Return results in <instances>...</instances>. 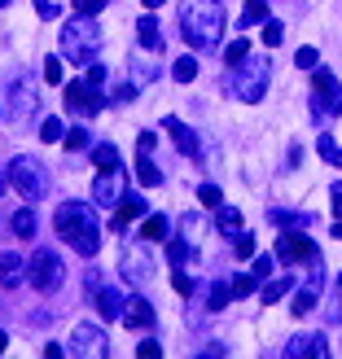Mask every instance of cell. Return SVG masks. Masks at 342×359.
I'll return each instance as SVG.
<instances>
[{
	"mask_svg": "<svg viewBox=\"0 0 342 359\" xmlns=\"http://www.w3.org/2000/svg\"><path fill=\"white\" fill-rule=\"evenodd\" d=\"M35 13H40L44 22H53V18L62 13V5H58V0H35Z\"/></svg>",
	"mask_w": 342,
	"mask_h": 359,
	"instance_id": "43",
	"label": "cell"
},
{
	"mask_svg": "<svg viewBox=\"0 0 342 359\" xmlns=\"http://www.w3.org/2000/svg\"><path fill=\"white\" fill-rule=\"evenodd\" d=\"M62 276H66V267H62V259L53 255V250H35V255H31V263H27V280H31L40 294H53V290L62 285Z\"/></svg>",
	"mask_w": 342,
	"mask_h": 359,
	"instance_id": "6",
	"label": "cell"
},
{
	"mask_svg": "<svg viewBox=\"0 0 342 359\" xmlns=\"http://www.w3.org/2000/svg\"><path fill=\"white\" fill-rule=\"evenodd\" d=\"M40 140L44 145H53V140H66V128H62V118H40Z\"/></svg>",
	"mask_w": 342,
	"mask_h": 359,
	"instance_id": "28",
	"label": "cell"
},
{
	"mask_svg": "<svg viewBox=\"0 0 342 359\" xmlns=\"http://www.w3.org/2000/svg\"><path fill=\"white\" fill-rule=\"evenodd\" d=\"M259 22H268V0H246L242 27H259Z\"/></svg>",
	"mask_w": 342,
	"mask_h": 359,
	"instance_id": "25",
	"label": "cell"
},
{
	"mask_svg": "<svg viewBox=\"0 0 342 359\" xmlns=\"http://www.w3.org/2000/svg\"><path fill=\"white\" fill-rule=\"evenodd\" d=\"M202 355H206V359H215V355H224V346H220V342H206V346H202Z\"/></svg>",
	"mask_w": 342,
	"mask_h": 359,
	"instance_id": "53",
	"label": "cell"
},
{
	"mask_svg": "<svg viewBox=\"0 0 342 359\" xmlns=\"http://www.w3.org/2000/svg\"><path fill=\"white\" fill-rule=\"evenodd\" d=\"M215 228H220L224 237H228V232L237 237V232H242V215L232 210V206H215Z\"/></svg>",
	"mask_w": 342,
	"mask_h": 359,
	"instance_id": "22",
	"label": "cell"
},
{
	"mask_svg": "<svg viewBox=\"0 0 342 359\" xmlns=\"http://www.w3.org/2000/svg\"><path fill=\"white\" fill-rule=\"evenodd\" d=\"M338 290H342V276H338Z\"/></svg>",
	"mask_w": 342,
	"mask_h": 359,
	"instance_id": "59",
	"label": "cell"
},
{
	"mask_svg": "<svg viewBox=\"0 0 342 359\" xmlns=\"http://www.w3.org/2000/svg\"><path fill=\"white\" fill-rule=\"evenodd\" d=\"M312 105H316V118L325 114H342V83L329 75V70H312Z\"/></svg>",
	"mask_w": 342,
	"mask_h": 359,
	"instance_id": "9",
	"label": "cell"
},
{
	"mask_svg": "<svg viewBox=\"0 0 342 359\" xmlns=\"http://www.w3.org/2000/svg\"><path fill=\"white\" fill-rule=\"evenodd\" d=\"M268 75H272L268 57H246V62H237V66H228V88H232V97H242V101H263Z\"/></svg>",
	"mask_w": 342,
	"mask_h": 359,
	"instance_id": "4",
	"label": "cell"
},
{
	"mask_svg": "<svg viewBox=\"0 0 342 359\" xmlns=\"http://www.w3.org/2000/svg\"><path fill=\"white\" fill-rule=\"evenodd\" d=\"M163 128L171 132V140H176V149L185 154V158H197V154H202V145H197V132L189 128V123H180V118H163Z\"/></svg>",
	"mask_w": 342,
	"mask_h": 359,
	"instance_id": "15",
	"label": "cell"
},
{
	"mask_svg": "<svg viewBox=\"0 0 342 359\" xmlns=\"http://www.w3.org/2000/svg\"><path fill=\"white\" fill-rule=\"evenodd\" d=\"M136 180L145 189H154V184H163V171L154 167V149H136Z\"/></svg>",
	"mask_w": 342,
	"mask_h": 359,
	"instance_id": "18",
	"label": "cell"
},
{
	"mask_svg": "<svg viewBox=\"0 0 342 359\" xmlns=\"http://www.w3.org/2000/svg\"><path fill=\"white\" fill-rule=\"evenodd\" d=\"M136 40H140L145 53H163V31H158L154 18H140V22H136Z\"/></svg>",
	"mask_w": 342,
	"mask_h": 359,
	"instance_id": "19",
	"label": "cell"
},
{
	"mask_svg": "<svg viewBox=\"0 0 342 359\" xmlns=\"http://www.w3.org/2000/svg\"><path fill=\"white\" fill-rule=\"evenodd\" d=\"M9 346V337H5V329H0V351H5Z\"/></svg>",
	"mask_w": 342,
	"mask_h": 359,
	"instance_id": "56",
	"label": "cell"
},
{
	"mask_svg": "<svg viewBox=\"0 0 342 359\" xmlns=\"http://www.w3.org/2000/svg\"><path fill=\"white\" fill-rule=\"evenodd\" d=\"M9 184L22 193L27 202H44V193H48V171H44L40 158L22 154V158H13V163H9Z\"/></svg>",
	"mask_w": 342,
	"mask_h": 359,
	"instance_id": "5",
	"label": "cell"
},
{
	"mask_svg": "<svg viewBox=\"0 0 342 359\" xmlns=\"http://www.w3.org/2000/svg\"><path fill=\"white\" fill-rule=\"evenodd\" d=\"M53 228H58V237H66L70 250H79L84 259H93L101 250V224L88 202H62L58 215H53Z\"/></svg>",
	"mask_w": 342,
	"mask_h": 359,
	"instance_id": "2",
	"label": "cell"
},
{
	"mask_svg": "<svg viewBox=\"0 0 342 359\" xmlns=\"http://www.w3.org/2000/svg\"><path fill=\"white\" fill-rule=\"evenodd\" d=\"M93 163H97V167H119V149H114V145H97V149H93Z\"/></svg>",
	"mask_w": 342,
	"mask_h": 359,
	"instance_id": "36",
	"label": "cell"
},
{
	"mask_svg": "<svg viewBox=\"0 0 342 359\" xmlns=\"http://www.w3.org/2000/svg\"><path fill=\"white\" fill-rule=\"evenodd\" d=\"M123 325H128V329H150L154 325V307L140 294L128 298V302H123Z\"/></svg>",
	"mask_w": 342,
	"mask_h": 359,
	"instance_id": "16",
	"label": "cell"
},
{
	"mask_svg": "<svg viewBox=\"0 0 342 359\" xmlns=\"http://www.w3.org/2000/svg\"><path fill=\"white\" fill-rule=\"evenodd\" d=\"M255 285H259V276H255V272H250V276H237V280H232V298L255 294Z\"/></svg>",
	"mask_w": 342,
	"mask_h": 359,
	"instance_id": "39",
	"label": "cell"
},
{
	"mask_svg": "<svg viewBox=\"0 0 342 359\" xmlns=\"http://www.w3.org/2000/svg\"><path fill=\"white\" fill-rule=\"evenodd\" d=\"M110 101H114V105H132V101H136V83H114Z\"/></svg>",
	"mask_w": 342,
	"mask_h": 359,
	"instance_id": "38",
	"label": "cell"
},
{
	"mask_svg": "<svg viewBox=\"0 0 342 359\" xmlns=\"http://www.w3.org/2000/svg\"><path fill=\"white\" fill-rule=\"evenodd\" d=\"M35 105H40V97H35V79L31 75H18L13 88H9V118L22 128V123L35 118Z\"/></svg>",
	"mask_w": 342,
	"mask_h": 359,
	"instance_id": "11",
	"label": "cell"
},
{
	"mask_svg": "<svg viewBox=\"0 0 342 359\" xmlns=\"http://www.w3.org/2000/svg\"><path fill=\"white\" fill-rule=\"evenodd\" d=\"M150 79H158V70H154V66L145 62V48H140L136 57H132V83L140 88V83H150Z\"/></svg>",
	"mask_w": 342,
	"mask_h": 359,
	"instance_id": "26",
	"label": "cell"
},
{
	"mask_svg": "<svg viewBox=\"0 0 342 359\" xmlns=\"http://www.w3.org/2000/svg\"><path fill=\"white\" fill-rule=\"evenodd\" d=\"M272 267H277V255H255V267H250V272L263 280V276H272Z\"/></svg>",
	"mask_w": 342,
	"mask_h": 359,
	"instance_id": "40",
	"label": "cell"
},
{
	"mask_svg": "<svg viewBox=\"0 0 342 359\" xmlns=\"http://www.w3.org/2000/svg\"><path fill=\"white\" fill-rule=\"evenodd\" d=\"M202 228H206V219H202V215H193V210H189V215H180V232H185L189 241H193Z\"/></svg>",
	"mask_w": 342,
	"mask_h": 359,
	"instance_id": "34",
	"label": "cell"
},
{
	"mask_svg": "<svg viewBox=\"0 0 342 359\" xmlns=\"http://www.w3.org/2000/svg\"><path fill=\"white\" fill-rule=\"evenodd\" d=\"M5 5H9V0H0V9H5Z\"/></svg>",
	"mask_w": 342,
	"mask_h": 359,
	"instance_id": "58",
	"label": "cell"
},
{
	"mask_svg": "<svg viewBox=\"0 0 342 359\" xmlns=\"http://www.w3.org/2000/svg\"><path fill=\"white\" fill-rule=\"evenodd\" d=\"M285 355H312V337H294V342L285 346Z\"/></svg>",
	"mask_w": 342,
	"mask_h": 359,
	"instance_id": "47",
	"label": "cell"
},
{
	"mask_svg": "<svg viewBox=\"0 0 342 359\" xmlns=\"http://www.w3.org/2000/svg\"><path fill=\"white\" fill-rule=\"evenodd\" d=\"M66 110L79 114V118H93L101 110V83L97 79H75L66 83Z\"/></svg>",
	"mask_w": 342,
	"mask_h": 359,
	"instance_id": "10",
	"label": "cell"
},
{
	"mask_svg": "<svg viewBox=\"0 0 342 359\" xmlns=\"http://www.w3.org/2000/svg\"><path fill=\"white\" fill-rule=\"evenodd\" d=\"M105 5V0H75V13H84V18H93L97 9Z\"/></svg>",
	"mask_w": 342,
	"mask_h": 359,
	"instance_id": "48",
	"label": "cell"
},
{
	"mask_svg": "<svg viewBox=\"0 0 342 359\" xmlns=\"http://www.w3.org/2000/svg\"><path fill=\"white\" fill-rule=\"evenodd\" d=\"M119 272L123 280L132 285V290H145V285L154 280V259H150V250L145 245H123V259H119Z\"/></svg>",
	"mask_w": 342,
	"mask_h": 359,
	"instance_id": "8",
	"label": "cell"
},
{
	"mask_svg": "<svg viewBox=\"0 0 342 359\" xmlns=\"http://www.w3.org/2000/svg\"><path fill=\"white\" fill-rule=\"evenodd\" d=\"M9 228L18 232V237H31V232H35V215H31V210H13Z\"/></svg>",
	"mask_w": 342,
	"mask_h": 359,
	"instance_id": "32",
	"label": "cell"
},
{
	"mask_svg": "<svg viewBox=\"0 0 342 359\" xmlns=\"http://www.w3.org/2000/svg\"><path fill=\"white\" fill-rule=\"evenodd\" d=\"M312 355H320V359L329 355V346H325V337H320V333H312Z\"/></svg>",
	"mask_w": 342,
	"mask_h": 359,
	"instance_id": "50",
	"label": "cell"
},
{
	"mask_svg": "<svg viewBox=\"0 0 342 359\" xmlns=\"http://www.w3.org/2000/svg\"><path fill=\"white\" fill-rule=\"evenodd\" d=\"M70 342H75V346H70L75 355H93V359H105V355H110V337H105L97 325H79Z\"/></svg>",
	"mask_w": 342,
	"mask_h": 359,
	"instance_id": "13",
	"label": "cell"
},
{
	"mask_svg": "<svg viewBox=\"0 0 342 359\" xmlns=\"http://www.w3.org/2000/svg\"><path fill=\"white\" fill-rule=\"evenodd\" d=\"M250 57V44L246 40H232L228 48H224V66H237V62H246Z\"/></svg>",
	"mask_w": 342,
	"mask_h": 359,
	"instance_id": "33",
	"label": "cell"
},
{
	"mask_svg": "<svg viewBox=\"0 0 342 359\" xmlns=\"http://www.w3.org/2000/svg\"><path fill=\"white\" fill-rule=\"evenodd\" d=\"M294 66L298 70H316V48H298L294 53Z\"/></svg>",
	"mask_w": 342,
	"mask_h": 359,
	"instance_id": "45",
	"label": "cell"
},
{
	"mask_svg": "<svg viewBox=\"0 0 342 359\" xmlns=\"http://www.w3.org/2000/svg\"><path fill=\"white\" fill-rule=\"evenodd\" d=\"M197 197H202L206 206H224V197H220V189H215V184H202V189H197Z\"/></svg>",
	"mask_w": 342,
	"mask_h": 359,
	"instance_id": "46",
	"label": "cell"
},
{
	"mask_svg": "<svg viewBox=\"0 0 342 359\" xmlns=\"http://www.w3.org/2000/svg\"><path fill=\"white\" fill-rule=\"evenodd\" d=\"M140 237H145V241H167V219H163V215H150L145 228H140Z\"/></svg>",
	"mask_w": 342,
	"mask_h": 359,
	"instance_id": "29",
	"label": "cell"
},
{
	"mask_svg": "<svg viewBox=\"0 0 342 359\" xmlns=\"http://www.w3.org/2000/svg\"><path fill=\"white\" fill-rule=\"evenodd\" d=\"M171 79H176V83H193V79H197V62H193V57H180V62L171 66Z\"/></svg>",
	"mask_w": 342,
	"mask_h": 359,
	"instance_id": "30",
	"label": "cell"
},
{
	"mask_svg": "<svg viewBox=\"0 0 342 359\" xmlns=\"http://www.w3.org/2000/svg\"><path fill=\"white\" fill-rule=\"evenodd\" d=\"M123 184H128L123 167H101V175L93 180V202L97 206H119L123 202Z\"/></svg>",
	"mask_w": 342,
	"mask_h": 359,
	"instance_id": "12",
	"label": "cell"
},
{
	"mask_svg": "<svg viewBox=\"0 0 342 359\" xmlns=\"http://www.w3.org/2000/svg\"><path fill=\"white\" fill-rule=\"evenodd\" d=\"M189 259H193V241H189V237H185V241H167V263H171V267H185Z\"/></svg>",
	"mask_w": 342,
	"mask_h": 359,
	"instance_id": "24",
	"label": "cell"
},
{
	"mask_svg": "<svg viewBox=\"0 0 342 359\" xmlns=\"http://www.w3.org/2000/svg\"><path fill=\"white\" fill-rule=\"evenodd\" d=\"M22 276H27V263L22 259H18V255H0V285H9V290H13Z\"/></svg>",
	"mask_w": 342,
	"mask_h": 359,
	"instance_id": "20",
	"label": "cell"
},
{
	"mask_svg": "<svg viewBox=\"0 0 342 359\" xmlns=\"http://www.w3.org/2000/svg\"><path fill=\"white\" fill-rule=\"evenodd\" d=\"M171 285H176V294H193V280H189L185 272H176V276H171Z\"/></svg>",
	"mask_w": 342,
	"mask_h": 359,
	"instance_id": "49",
	"label": "cell"
},
{
	"mask_svg": "<svg viewBox=\"0 0 342 359\" xmlns=\"http://www.w3.org/2000/svg\"><path fill=\"white\" fill-rule=\"evenodd\" d=\"M329 202H334V215L342 219V184H334V193H329Z\"/></svg>",
	"mask_w": 342,
	"mask_h": 359,
	"instance_id": "52",
	"label": "cell"
},
{
	"mask_svg": "<svg viewBox=\"0 0 342 359\" xmlns=\"http://www.w3.org/2000/svg\"><path fill=\"white\" fill-rule=\"evenodd\" d=\"M272 224H281V228H308V224H312V215H294V210H272Z\"/></svg>",
	"mask_w": 342,
	"mask_h": 359,
	"instance_id": "31",
	"label": "cell"
},
{
	"mask_svg": "<svg viewBox=\"0 0 342 359\" xmlns=\"http://www.w3.org/2000/svg\"><path fill=\"white\" fill-rule=\"evenodd\" d=\"M97 53H101V27H93V18L75 13L62 27V57L75 62V66H93Z\"/></svg>",
	"mask_w": 342,
	"mask_h": 359,
	"instance_id": "3",
	"label": "cell"
},
{
	"mask_svg": "<svg viewBox=\"0 0 342 359\" xmlns=\"http://www.w3.org/2000/svg\"><path fill=\"white\" fill-rule=\"evenodd\" d=\"M290 290H294V276H272V280L263 285V307H268V302H277V298H285Z\"/></svg>",
	"mask_w": 342,
	"mask_h": 359,
	"instance_id": "23",
	"label": "cell"
},
{
	"mask_svg": "<svg viewBox=\"0 0 342 359\" xmlns=\"http://www.w3.org/2000/svg\"><path fill=\"white\" fill-rule=\"evenodd\" d=\"M320 290H325V263H320V250L308 259V267H303V285L294 290V316H308L312 307H316V298H320Z\"/></svg>",
	"mask_w": 342,
	"mask_h": 359,
	"instance_id": "7",
	"label": "cell"
},
{
	"mask_svg": "<svg viewBox=\"0 0 342 359\" xmlns=\"http://www.w3.org/2000/svg\"><path fill=\"white\" fill-rule=\"evenodd\" d=\"M5 184H9V167H5V171H0V193H5Z\"/></svg>",
	"mask_w": 342,
	"mask_h": 359,
	"instance_id": "54",
	"label": "cell"
},
{
	"mask_svg": "<svg viewBox=\"0 0 342 359\" xmlns=\"http://www.w3.org/2000/svg\"><path fill=\"white\" fill-rule=\"evenodd\" d=\"M62 70H66V57L58 53V57H44V79L48 83H62Z\"/></svg>",
	"mask_w": 342,
	"mask_h": 359,
	"instance_id": "35",
	"label": "cell"
},
{
	"mask_svg": "<svg viewBox=\"0 0 342 359\" xmlns=\"http://www.w3.org/2000/svg\"><path fill=\"white\" fill-rule=\"evenodd\" d=\"M228 298H232V285L215 280V285H211V298H206V311H224V307H228Z\"/></svg>",
	"mask_w": 342,
	"mask_h": 359,
	"instance_id": "27",
	"label": "cell"
},
{
	"mask_svg": "<svg viewBox=\"0 0 342 359\" xmlns=\"http://www.w3.org/2000/svg\"><path fill=\"white\" fill-rule=\"evenodd\" d=\"M84 145H88V128H70V132H66V149H75V154H79Z\"/></svg>",
	"mask_w": 342,
	"mask_h": 359,
	"instance_id": "42",
	"label": "cell"
},
{
	"mask_svg": "<svg viewBox=\"0 0 342 359\" xmlns=\"http://www.w3.org/2000/svg\"><path fill=\"white\" fill-rule=\"evenodd\" d=\"M93 302H97V316H101V320H123V294H119V290H105V285H97V290H93Z\"/></svg>",
	"mask_w": 342,
	"mask_h": 359,
	"instance_id": "17",
	"label": "cell"
},
{
	"mask_svg": "<svg viewBox=\"0 0 342 359\" xmlns=\"http://www.w3.org/2000/svg\"><path fill=\"white\" fill-rule=\"evenodd\" d=\"M154 355H163V346H158V342H140V359H154Z\"/></svg>",
	"mask_w": 342,
	"mask_h": 359,
	"instance_id": "51",
	"label": "cell"
},
{
	"mask_svg": "<svg viewBox=\"0 0 342 359\" xmlns=\"http://www.w3.org/2000/svg\"><path fill=\"white\" fill-rule=\"evenodd\" d=\"M145 5H150V9H158V5H163V0H145Z\"/></svg>",
	"mask_w": 342,
	"mask_h": 359,
	"instance_id": "57",
	"label": "cell"
},
{
	"mask_svg": "<svg viewBox=\"0 0 342 359\" xmlns=\"http://www.w3.org/2000/svg\"><path fill=\"white\" fill-rule=\"evenodd\" d=\"M180 35L189 48H215L224 35V5L220 0H180Z\"/></svg>",
	"mask_w": 342,
	"mask_h": 359,
	"instance_id": "1",
	"label": "cell"
},
{
	"mask_svg": "<svg viewBox=\"0 0 342 359\" xmlns=\"http://www.w3.org/2000/svg\"><path fill=\"white\" fill-rule=\"evenodd\" d=\"M281 40H285V31H281V22H263V44H268V48H277Z\"/></svg>",
	"mask_w": 342,
	"mask_h": 359,
	"instance_id": "41",
	"label": "cell"
},
{
	"mask_svg": "<svg viewBox=\"0 0 342 359\" xmlns=\"http://www.w3.org/2000/svg\"><path fill=\"white\" fill-rule=\"evenodd\" d=\"M316 149H320V158H325V163H342V149L334 145V136H320Z\"/></svg>",
	"mask_w": 342,
	"mask_h": 359,
	"instance_id": "37",
	"label": "cell"
},
{
	"mask_svg": "<svg viewBox=\"0 0 342 359\" xmlns=\"http://www.w3.org/2000/svg\"><path fill=\"white\" fill-rule=\"evenodd\" d=\"M316 255V245L308 237H298V232H285L277 241V263H308Z\"/></svg>",
	"mask_w": 342,
	"mask_h": 359,
	"instance_id": "14",
	"label": "cell"
},
{
	"mask_svg": "<svg viewBox=\"0 0 342 359\" xmlns=\"http://www.w3.org/2000/svg\"><path fill=\"white\" fill-rule=\"evenodd\" d=\"M334 237H338V241H342V219H338V224H334Z\"/></svg>",
	"mask_w": 342,
	"mask_h": 359,
	"instance_id": "55",
	"label": "cell"
},
{
	"mask_svg": "<svg viewBox=\"0 0 342 359\" xmlns=\"http://www.w3.org/2000/svg\"><path fill=\"white\" fill-rule=\"evenodd\" d=\"M232 250H237V259H250V255H255V237H246V232H237V241H232Z\"/></svg>",
	"mask_w": 342,
	"mask_h": 359,
	"instance_id": "44",
	"label": "cell"
},
{
	"mask_svg": "<svg viewBox=\"0 0 342 359\" xmlns=\"http://www.w3.org/2000/svg\"><path fill=\"white\" fill-rule=\"evenodd\" d=\"M140 215H145V202H140V197H128V193H123L119 215H114V228L123 232V224H128V219H140Z\"/></svg>",
	"mask_w": 342,
	"mask_h": 359,
	"instance_id": "21",
	"label": "cell"
}]
</instances>
